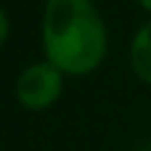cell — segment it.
Here are the masks:
<instances>
[{
  "label": "cell",
  "mask_w": 151,
  "mask_h": 151,
  "mask_svg": "<svg viewBox=\"0 0 151 151\" xmlns=\"http://www.w3.org/2000/svg\"><path fill=\"white\" fill-rule=\"evenodd\" d=\"M40 42L45 58L66 77H85L106 58V21L93 0H45Z\"/></svg>",
  "instance_id": "6da1fadb"
},
{
  "label": "cell",
  "mask_w": 151,
  "mask_h": 151,
  "mask_svg": "<svg viewBox=\"0 0 151 151\" xmlns=\"http://www.w3.org/2000/svg\"><path fill=\"white\" fill-rule=\"evenodd\" d=\"M64 77L66 74L58 66H53L48 58L35 61L19 72V77L13 82V98L27 111H45L61 98Z\"/></svg>",
  "instance_id": "7a4b0ae2"
},
{
  "label": "cell",
  "mask_w": 151,
  "mask_h": 151,
  "mask_svg": "<svg viewBox=\"0 0 151 151\" xmlns=\"http://www.w3.org/2000/svg\"><path fill=\"white\" fill-rule=\"evenodd\" d=\"M127 61H130L133 74H135L141 82L151 85V19L143 21V24L135 29V35H133V40H130Z\"/></svg>",
  "instance_id": "3957f363"
},
{
  "label": "cell",
  "mask_w": 151,
  "mask_h": 151,
  "mask_svg": "<svg viewBox=\"0 0 151 151\" xmlns=\"http://www.w3.org/2000/svg\"><path fill=\"white\" fill-rule=\"evenodd\" d=\"M8 37H11V13L0 11V45H5Z\"/></svg>",
  "instance_id": "277c9868"
},
{
  "label": "cell",
  "mask_w": 151,
  "mask_h": 151,
  "mask_svg": "<svg viewBox=\"0 0 151 151\" xmlns=\"http://www.w3.org/2000/svg\"><path fill=\"white\" fill-rule=\"evenodd\" d=\"M135 3H138L143 11H149V13H151V0H135Z\"/></svg>",
  "instance_id": "5b68a950"
}]
</instances>
